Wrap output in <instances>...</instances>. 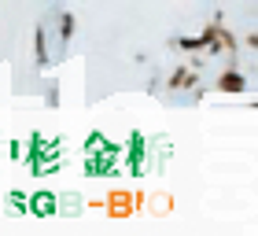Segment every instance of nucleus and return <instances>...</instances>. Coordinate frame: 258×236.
Instances as JSON below:
<instances>
[{"label": "nucleus", "instance_id": "f8f14e48", "mask_svg": "<svg viewBox=\"0 0 258 236\" xmlns=\"http://www.w3.org/2000/svg\"><path fill=\"white\" fill-rule=\"evenodd\" d=\"M4 199H8L11 214H26V192H22V188H11V192H8Z\"/></svg>", "mask_w": 258, "mask_h": 236}, {"label": "nucleus", "instance_id": "9b49d317", "mask_svg": "<svg viewBox=\"0 0 258 236\" xmlns=\"http://www.w3.org/2000/svg\"><path fill=\"white\" fill-rule=\"evenodd\" d=\"M103 140H107V133H103V129H89V133H85V144H81V155H89V151H100Z\"/></svg>", "mask_w": 258, "mask_h": 236}, {"label": "nucleus", "instance_id": "f03ea898", "mask_svg": "<svg viewBox=\"0 0 258 236\" xmlns=\"http://www.w3.org/2000/svg\"><path fill=\"white\" fill-rule=\"evenodd\" d=\"M203 67H207V59L199 55V52H192V55H184V63H177L166 78H162V85L173 89V92L199 89V85H203Z\"/></svg>", "mask_w": 258, "mask_h": 236}, {"label": "nucleus", "instance_id": "dca6fc26", "mask_svg": "<svg viewBox=\"0 0 258 236\" xmlns=\"http://www.w3.org/2000/svg\"><path fill=\"white\" fill-rule=\"evenodd\" d=\"M148 92H151V96H159V92H162V78H159V74L148 81Z\"/></svg>", "mask_w": 258, "mask_h": 236}, {"label": "nucleus", "instance_id": "39448f33", "mask_svg": "<svg viewBox=\"0 0 258 236\" xmlns=\"http://www.w3.org/2000/svg\"><path fill=\"white\" fill-rule=\"evenodd\" d=\"M140 203H144V196L125 192V188H114V192H107V199H103V207H107L111 218H133Z\"/></svg>", "mask_w": 258, "mask_h": 236}, {"label": "nucleus", "instance_id": "20e7f679", "mask_svg": "<svg viewBox=\"0 0 258 236\" xmlns=\"http://www.w3.org/2000/svg\"><path fill=\"white\" fill-rule=\"evenodd\" d=\"M247 89H251V78H247V70L240 67V59L232 55V63L214 78V92H221V96H243Z\"/></svg>", "mask_w": 258, "mask_h": 236}, {"label": "nucleus", "instance_id": "7ed1b4c3", "mask_svg": "<svg viewBox=\"0 0 258 236\" xmlns=\"http://www.w3.org/2000/svg\"><path fill=\"white\" fill-rule=\"evenodd\" d=\"M122 162H125L129 177H144V173L151 170V148H148V137L140 133V129H133V133L125 137V144H122Z\"/></svg>", "mask_w": 258, "mask_h": 236}, {"label": "nucleus", "instance_id": "f257e3e1", "mask_svg": "<svg viewBox=\"0 0 258 236\" xmlns=\"http://www.w3.org/2000/svg\"><path fill=\"white\" fill-rule=\"evenodd\" d=\"M81 170H85L89 181H107V177H118V170H122V144L107 137V140L100 144V151L81 155Z\"/></svg>", "mask_w": 258, "mask_h": 236}, {"label": "nucleus", "instance_id": "9d476101", "mask_svg": "<svg viewBox=\"0 0 258 236\" xmlns=\"http://www.w3.org/2000/svg\"><path fill=\"white\" fill-rule=\"evenodd\" d=\"M170 48L192 55V52H199V37H196V33H192V37H170ZM199 55H203V52H199Z\"/></svg>", "mask_w": 258, "mask_h": 236}, {"label": "nucleus", "instance_id": "423d86ee", "mask_svg": "<svg viewBox=\"0 0 258 236\" xmlns=\"http://www.w3.org/2000/svg\"><path fill=\"white\" fill-rule=\"evenodd\" d=\"M55 210H59V199H55V192H48V188H37V192L26 196V214H33V218H55Z\"/></svg>", "mask_w": 258, "mask_h": 236}, {"label": "nucleus", "instance_id": "4468645a", "mask_svg": "<svg viewBox=\"0 0 258 236\" xmlns=\"http://www.w3.org/2000/svg\"><path fill=\"white\" fill-rule=\"evenodd\" d=\"M4 159H11V162L22 159V140H4Z\"/></svg>", "mask_w": 258, "mask_h": 236}, {"label": "nucleus", "instance_id": "ddd939ff", "mask_svg": "<svg viewBox=\"0 0 258 236\" xmlns=\"http://www.w3.org/2000/svg\"><path fill=\"white\" fill-rule=\"evenodd\" d=\"M59 81H48V89H44V107H59Z\"/></svg>", "mask_w": 258, "mask_h": 236}, {"label": "nucleus", "instance_id": "1a4fd4ad", "mask_svg": "<svg viewBox=\"0 0 258 236\" xmlns=\"http://www.w3.org/2000/svg\"><path fill=\"white\" fill-rule=\"evenodd\" d=\"M218 44H221V55H236L240 52V37L225 26V22H221V30H218Z\"/></svg>", "mask_w": 258, "mask_h": 236}, {"label": "nucleus", "instance_id": "6e6552de", "mask_svg": "<svg viewBox=\"0 0 258 236\" xmlns=\"http://www.w3.org/2000/svg\"><path fill=\"white\" fill-rule=\"evenodd\" d=\"M74 33H78V15H74V11H59V30H55L59 44H70Z\"/></svg>", "mask_w": 258, "mask_h": 236}, {"label": "nucleus", "instance_id": "2eb2a0df", "mask_svg": "<svg viewBox=\"0 0 258 236\" xmlns=\"http://www.w3.org/2000/svg\"><path fill=\"white\" fill-rule=\"evenodd\" d=\"M240 44H243L247 52H254V48H258V33H254V30H247V33L240 37Z\"/></svg>", "mask_w": 258, "mask_h": 236}, {"label": "nucleus", "instance_id": "0eeeda50", "mask_svg": "<svg viewBox=\"0 0 258 236\" xmlns=\"http://www.w3.org/2000/svg\"><path fill=\"white\" fill-rule=\"evenodd\" d=\"M33 63H37V67H48V63H52V37H48V26H33Z\"/></svg>", "mask_w": 258, "mask_h": 236}, {"label": "nucleus", "instance_id": "f3484780", "mask_svg": "<svg viewBox=\"0 0 258 236\" xmlns=\"http://www.w3.org/2000/svg\"><path fill=\"white\" fill-rule=\"evenodd\" d=\"M0 166H4V133H0Z\"/></svg>", "mask_w": 258, "mask_h": 236}]
</instances>
